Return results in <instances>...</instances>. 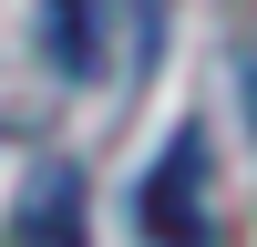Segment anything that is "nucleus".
Masks as SVG:
<instances>
[{
    "instance_id": "obj_2",
    "label": "nucleus",
    "mask_w": 257,
    "mask_h": 247,
    "mask_svg": "<svg viewBox=\"0 0 257 247\" xmlns=\"http://www.w3.org/2000/svg\"><path fill=\"white\" fill-rule=\"evenodd\" d=\"M11 247H82V175H72V165H41V175L21 185Z\"/></svg>"
},
{
    "instance_id": "obj_3",
    "label": "nucleus",
    "mask_w": 257,
    "mask_h": 247,
    "mask_svg": "<svg viewBox=\"0 0 257 247\" xmlns=\"http://www.w3.org/2000/svg\"><path fill=\"white\" fill-rule=\"evenodd\" d=\"M41 41L72 82L103 72V41H113V0H41Z\"/></svg>"
},
{
    "instance_id": "obj_1",
    "label": "nucleus",
    "mask_w": 257,
    "mask_h": 247,
    "mask_svg": "<svg viewBox=\"0 0 257 247\" xmlns=\"http://www.w3.org/2000/svg\"><path fill=\"white\" fill-rule=\"evenodd\" d=\"M144 237L155 247H206V134H175L165 165L144 175Z\"/></svg>"
}]
</instances>
